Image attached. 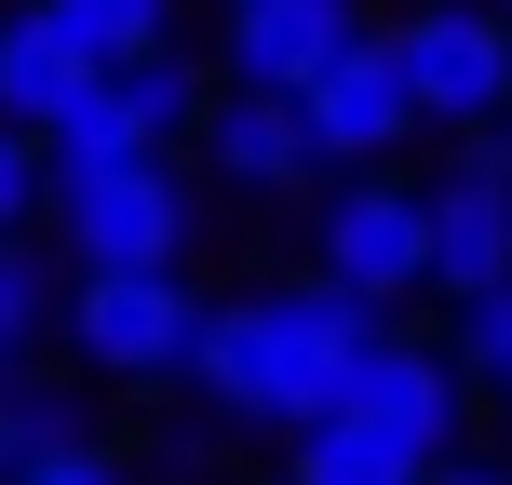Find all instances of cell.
<instances>
[{
  "mask_svg": "<svg viewBox=\"0 0 512 485\" xmlns=\"http://www.w3.org/2000/svg\"><path fill=\"white\" fill-rule=\"evenodd\" d=\"M378 324L391 310H364L351 283H324V270H283V283H256V297H203L189 391H203L216 418H243V432H297V418L351 405Z\"/></svg>",
  "mask_w": 512,
  "mask_h": 485,
  "instance_id": "6da1fadb",
  "label": "cell"
},
{
  "mask_svg": "<svg viewBox=\"0 0 512 485\" xmlns=\"http://www.w3.org/2000/svg\"><path fill=\"white\" fill-rule=\"evenodd\" d=\"M310 270L351 283L364 310L432 297V176H391V162L324 176V203H310Z\"/></svg>",
  "mask_w": 512,
  "mask_h": 485,
  "instance_id": "7a4b0ae2",
  "label": "cell"
},
{
  "mask_svg": "<svg viewBox=\"0 0 512 485\" xmlns=\"http://www.w3.org/2000/svg\"><path fill=\"white\" fill-rule=\"evenodd\" d=\"M54 337H68L81 378H108V391H162V378H189L203 297H189V270H81Z\"/></svg>",
  "mask_w": 512,
  "mask_h": 485,
  "instance_id": "3957f363",
  "label": "cell"
},
{
  "mask_svg": "<svg viewBox=\"0 0 512 485\" xmlns=\"http://www.w3.org/2000/svg\"><path fill=\"white\" fill-rule=\"evenodd\" d=\"M54 230H68L81 270H189V176H176V149L54 176Z\"/></svg>",
  "mask_w": 512,
  "mask_h": 485,
  "instance_id": "277c9868",
  "label": "cell"
},
{
  "mask_svg": "<svg viewBox=\"0 0 512 485\" xmlns=\"http://www.w3.org/2000/svg\"><path fill=\"white\" fill-rule=\"evenodd\" d=\"M203 68H189L176 41L162 54H122V68H95L68 108L41 122V149H54V176H81V162H135V149H176V135H203Z\"/></svg>",
  "mask_w": 512,
  "mask_h": 485,
  "instance_id": "5b68a950",
  "label": "cell"
},
{
  "mask_svg": "<svg viewBox=\"0 0 512 485\" xmlns=\"http://www.w3.org/2000/svg\"><path fill=\"white\" fill-rule=\"evenodd\" d=\"M512 283V108L499 122H459L445 135V176H432V297H486Z\"/></svg>",
  "mask_w": 512,
  "mask_h": 485,
  "instance_id": "8992f818",
  "label": "cell"
},
{
  "mask_svg": "<svg viewBox=\"0 0 512 485\" xmlns=\"http://www.w3.org/2000/svg\"><path fill=\"white\" fill-rule=\"evenodd\" d=\"M391 54H405L418 122H432V135L512 108V14H499V0H418V14L391 27Z\"/></svg>",
  "mask_w": 512,
  "mask_h": 485,
  "instance_id": "52a82bcc",
  "label": "cell"
},
{
  "mask_svg": "<svg viewBox=\"0 0 512 485\" xmlns=\"http://www.w3.org/2000/svg\"><path fill=\"white\" fill-rule=\"evenodd\" d=\"M297 108H310V149H324V176H351V162H405V135H432V122H418L405 54H391V27H364L337 68H310V81H297Z\"/></svg>",
  "mask_w": 512,
  "mask_h": 485,
  "instance_id": "ba28073f",
  "label": "cell"
},
{
  "mask_svg": "<svg viewBox=\"0 0 512 485\" xmlns=\"http://www.w3.org/2000/svg\"><path fill=\"white\" fill-rule=\"evenodd\" d=\"M203 162L256 203H283V189H324V149H310V108L283 95V81H230V95L203 108Z\"/></svg>",
  "mask_w": 512,
  "mask_h": 485,
  "instance_id": "9c48e42d",
  "label": "cell"
},
{
  "mask_svg": "<svg viewBox=\"0 0 512 485\" xmlns=\"http://www.w3.org/2000/svg\"><path fill=\"white\" fill-rule=\"evenodd\" d=\"M351 405H378L391 432H418L445 459V445H472V364H459V337H391L378 324V351H364V378H351Z\"/></svg>",
  "mask_w": 512,
  "mask_h": 485,
  "instance_id": "30bf717a",
  "label": "cell"
},
{
  "mask_svg": "<svg viewBox=\"0 0 512 485\" xmlns=\"http://www.w3.org/2000/svg\"><path fill=\"white\" fill-rule=\"evenodd\" d=\"M351 41H364V0H216V68L230 81H283L297 95Z\"/></svg>",
  "mask_w": 512,
  "mask_h": 485,
  "instance_id": "8fae6325",
  "label": "cell"
},
{
  "mask_svg": "<svg viewBox=\"0 0 512 485\" xmlns=\"http://www.w3.org/2000/svg\"><path fill=\"white\" fill-rule=\"evenodd\" d=\"M418 472H432V445L391 432L378 405H324L283 432V485H418Z\"/></svg>",
  "mask_w": 512,
  "mask_h": 485,
  "instance_id": "7c38bea8",
  "label": "cell"
},
{
  "mask_svg": "<svg viewBox=\"0 0 512 485\" xmlns=\"http://www.w3.org/2000/svg\"><path fill=\"white\" fill-rule=\"evenodd\" d=\"M81 81H95V54H81L68 27L41 14V0H0V122H27V135H41L54 108L81 95Z\"/></svg>",
  "mask_w": 512,
  "mask_h": 485,
  "instance_id": "4fadbf2b",
  "label": "cell"
},
{
  "mask_svg": "<svg viewBox=\"0 0 512 485\" xmlns=\"http://www.w3.org/2000/svg\"><path fill=\"white\" fill-rule=\"evenodd\" d=\"M68 324V283H54V256L27 230H0V378L14 364H41V337Z\"/></svg>",
  "mask_w": 512,
  "mask_h": 485,
  "instance_id": "5bb4252c",
  "label": "cell"
},
{
  "mask_svg": "<svg viewBox=\"0 0 512 485\" xmlns=\"http://www.w3.org/2000/svg\"><path fill=\"white\" fill-rule=\"evenodd\" d=\"M41 14L68 27L95 68H122V54H162V41H176V0H41Z\"/></svg>",
  "mask_w": 512,
  "mask_h": 485,
  "instance_id": "9a60e30c",
  "label": "cell"
},
{
  "mask_svg": "<svg viewBox=\"0 0 512 485\" xmlns=\"http://www.w3.org/2000/svg\"><path fill=\"white\" fill-rule=\"evenodd\" d=\"M459 364H472V391H486V418H512V283L459 297Z\"/></svg>",
  "mask_w": 512,
  "mask_h": 485,
  "instance_id": "2e32d148",
  "label": "cell"
},
{
  "mask_svg": "<svg viewBox=\"0 0 512 485\" xmlns=\"http://www.w3.org/2000/svg\"><path fill=\"white\" fill-rule=\"evenodd\" d=\"M54 216V149L27 122H0V230H41Z\"/></svg>",
  "mask_w": 512,
  "mask_h": 485,
  "instance_id": "e0dca14e",
  "label": "cell"
},
{
  "mask_svg": "<svg viewBox=\"0 0 512 485\" xmlns=\"http://www.w3.org/2000/svg\"><path fill=\"white\" fill-rule=\"evenodd\" d=\"M0 485H135V472H122V445H108V432H68V445H27Z\"/></svg>",
  "mask_w": 512,
  "mask_h": 485,
  "instance_id": "ac0fdd59",
  "label": "cell"
},
{
  "mask_svg": "<svg viewBox=\"0 0 512 485\" xmlns=\"http://www.w3.org/2000/svg\"><path fill=\"white\" fill-rule=\"evenodd\" d=\"M418 485H512V459H459V445H445V459L418 472Z\"/></svg>",
  "mask_w": 512,
  "mask_h": 485,
  "instance_id": "d6986e66",
  "label": "cell"
},
{
  "mask_svg": "<svg viewBox=\"0 0 512 485\" xmlns=\"http://www.w3.org/2000/svg\"><path fill=\"white\" fill-rule=\"evenodd\" d=\"M14 459H27V432H14V405H0V472H14Z\"/></svg>",
  "mask_w": 512,
  "mask_h": 485,
  "instance_id": "ffe728a7",
  "label": "cell"
},
{
  "mask_svg": "<svg viewBox=\"0 0 512 485\" xmlns=\"http://www.w3.org/2000/svg\"><path fill=\"white\" fill-rule=\"evenodd\" d=\"M499 14H512V0H499Z\"/></svg>",
  "mask_w": 512,
  "mask_h": 485,
  "instance_id": "44dd1931",
  "label": "cell"
}]
</instances>
